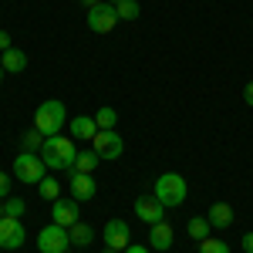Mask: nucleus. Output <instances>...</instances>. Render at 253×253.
Wrapping results in <instances>:
<instances>
[{
	"label": "nucleus",
	"mask_w": 253,
	"mask_h": 253,
	"mask_svg": "<svg viewBox=\"0 0 253 253\" xmlns=\"http://www.w3.org/2000/svg\"><path fill=\"white\" fill-rule=\"evenodd\" d=\"M41 159H44V166L47 169H71L75 166V142L68 135H51V138H44V145H41V152H38Z\"/></svg>",
	"instance_id": "1"
},
{
	"label": "nucleus",
	"mask_w": 253,
	"mask_h": 253,
	"mask_svg": "<svg viewBox=\"0 0 253 253\" xmlns=\"http://www.w3.org/2000/svg\"><path fill=\"white\" fill-rule=\"evenodd\" d=\"M64 122H68V115H64V101H58V98H51V101H41L38 112H34V128H38L44 138L61 135Z\"/></svg>",
	"instance_id": "2"
},
{
	"label": "nucleus",
	"mask_w": 253,
	"mask_h": 253,
	"mask_svg": "<svg viewBox=\"0 0 253 253\" xmlns=\"http://www.w3.org/2000/svg\"><path fill=\"white\" fill-rule=\"evenodd\" d=\"M186 179L179 172H166V175H159L156 182H152V196H156L159 203L166 206V210H175V206H182L186 203Z\"/></svg>",
	"instance_id": "3"
},
{
	"label": "nucleus",
	"mask_w": 253,
	"mask_h": 253,
	"mask_svg": "<svg viewBox=\"0 0 253 253\" xmlns=\"http://www.w3.org/2000/svg\"><path fill=\"white\" fill-rule=\"evenodd\" d=\"M14 175H17L20 182H27V186H38L41 179L47 175V166H44V159L38 152H20L14 159Z\"/></svg>",
	"instance_id": "4"
},
{
	"label": "nucleus",
	"mask_w": 253,
	"mask_h": 253,
	"mask_svg": "<svg viewBox=\"0 0 253 253\" xmlns=\"http://www.w3.org/2000/svg\"><path fill=\"white\" fill-rule=\"evenodd\" d=\"M38 250L41 253H68L71 250V236H68L64 226L51 223V226H44L38 233Z\"/></svg>",
	"instance_id": "5"
},
{
	"label": "nucleus",
	"mask_w": 253,
	"mask_h": 253,
	"mask_svg": "<svg viewBox=\"0 0 253 253\" xmlns=\"http://www.w3.org/2000/svg\"><path fill=\"white\" fill-rule=\"evenodd\" d=\"M91 149H95L101 159L115 162V159H122V152H125V142H122V135H118L115 128H98V135L91 138Z\"/></svg>",
	"instance_id": "6"
},
{
	"label": "nucleus",
	"mask_w": 253,
	"mask_h": 253,
	"mask_svg": "<svg viewBox=\"0 0 253 253\" xmlns=\"http://www.w3.org/2000/svg\"><path fill=\"white\" fill-rule=\"evenodd\" d=\"M51 223H58V226H64V230H71L75 223H81V203L71 196V199H54L51 203Z\"/></svg>",
	"instance_id": "7"
},
{
	"label": "nucleus",
	"mask_w": 253,
	"mask_h": 253,
	"mask_svg": "<svg viewBox=\"0 0 253 253\" xmlns=\"http://www.w3.org/2000/svg\"><path fill=\"white\" fill-rule=\"evenodd\" d=\"M27 240V230L17 216H3L0 219V250H20Z\"/></svg>",
	"instance_id": "8"
},
{
	"label": "nucleus",
	"mask_w": 253,
	"mask_h": 253,
	"mask_svg": "<svg viewBox=\"0 0 253 253\" xmlns=\"http://www.w3.org/2000/svg\"><path fill=\"white\" fill-rule=\"evenodd\" d=\"M128 223L125 219H108L105 223V230H101V240H105V247L108 250H118V253H125L128 247H132V240H128Z\"/></svg>",
	"instance_id": "9"
},
{
	"label": "nucleus",
	"mask_w": 253,
	"mask_h": 253,
	"mask_svg": "<svg viewBox=\"0 0 253 253\" xmlns=\"http://www.w3.org/2000/svg\"><path fill=\"white\" fill-rule=\"evenodd\" d=\"M115 24H118V10L112 7V3H98V7L88 10V27H91L95 34H108V31H115Z\"/></svg>",
	"instance_id": "10"
},
{
	"label": "nucleus",
	"mask_w": 253,
	"mask_h": 253,
	"mask_svg": "<svg viewBox=\"0 0 253 253\" xmlns=\"http://www.w3.org/2000/svg\"><path fill=\"white\" fill-rule=\"evenodd\" d=\"M135 216L142 219V223L156 226V223H162V219H166V206L159 203L156 196H138V199H135Z\"/></svg>",
	"instance_id": "11"
},
{
	"label": "nucleus",
	"mask_w": 253,
	"mask_h": 253,
	"mask_svg": "<svg viewBox=\"0 0 253 253\" xmlns=\"http://www.w3.org/2000/svg\"><path fill=\"white\" fill-rule=\"evenodd\" d=\"M68 189H71V196H75L78 203H88V199L98 193L95 179L88 172H75V169H68Z\"/></svg>",
	"instance_id": "12"
},
{
	"label": "nucleus",
	"mask_w": 253,
	"mask_h": 253,
	"mask_svg": "<svg viewBox=\"0 0 253 253\" xmlns=\"http://www.w3.org/2000/svg\"><path fill=\"white\" fill-rule=\"evenodd\" d=\"M149 247L152 250H172V226L162 219L156 226H149Z\"/></svg>",
	"instance_id": "13"
},
{
	"label": "nucleus",
	"mask_w": 253,
	"mask_h": 253,
	"mask_svg": "<svg viewBox=\"0 0 253 253\" xmlns=\"http://www.w3.org/2000/svg\"><path fill=\"white\" fill-rule=\"evenodd\" d=\"M206 219H210L213 230H226V226L233 223V206H230V203H213L210 213H206Z\"/></svg>",
	"instance_id": "14"
},
{
	"label": "nucleus",
	"mask_w": 253,
	"mask_h": 253,
	"mask_svg": "<svg viewBox=\"0 0 253 253\" xmlns=\"http://www.w3.org/2000/svg\"><path fill=\"white\" fill-rule=\"evenodd\" d=\"M68 128H71V138H91L98 135V125H95V118H88V115H78V118H71L68 122Z\"/></svg>",
	"instance_id": "15"
},
{
	"label": "nucleus",
	"mask_w": 253,
	"mask_h": 253,
	"mask_svg": "<svg viewBox=\"0 0 253 253\" xmlns=\"http://www.w3.org/2000/svg\"><path fill=\"white\" fill-rule=\"evenodd\" d=\"M0 68H3V71H10V75H20V71L27 68V54H24L20 47H7V51H3V58H0Z\"/></svg>",
	"instance_id": "16"
},
{
	"label": "nucleus",
	"mask_w": 253,
	"mask_h": 253,
	"mask_svg": "<svg viewBox=\"0 0 253 253\" xmlns=\"http://www.w3.org/2000/svg\"><path fill=\"white\" fill-rule=\"evenodd\" d=\"M98 162H101V156H98L95 149H88V152H78V156H75V166H71V169H75V172H95L98 169Z\"/></svg>",
	"instance_id": "17"
},
{
	"label": "nucleus",
	"mask_w": 253,
	"mask_h": 253,
	"mask_svg": "<svg viewBox=\"0 0 253 253\" xmlns=\"http://www.w3.org/2000/svg\"><path fill=\"white\" fill-rule=\"evenodd\" d=\"M68 236H71V247H91V240H95V233H91L88 223H75V226L68 230Z\"/></svg>",
	"instance_id": "18"
},
{
	"label": "nucleus",
	"mask_w": 253,
	"mask_h": 253,
	"mask_svg": "<svg viewBox=\"0 0 253 253\" xmlns=\"http://www.w3.org/2000/svg\"><path fill=\"white\" fill-rule=\"evenodd\" d=\"M186 230H189V236H193L196 243H199V240H206V236L213 233V226H210V219H206V216H193V219L186 223Z\"/></svg>",
	"instance_id": "19"
},
{
	"label": "nucleus",
	"mask_w": 253,
	"mask_h": 253,
	"mask_svg": "<svg viewBox=\"0 0 253 253\" xmlns=\"http://www.w3.org/2000/svg\"><path fill=\"white\" fill-rule=\"evenodd\" d=\"M38 193L44 196L47 203H54V199H58V196H61V182H58V179H54V175H44V179H41V182H38Z\"/></svg>",
	"instance_id": "20"
},
{
	"label": "nucleus",
	"mask_w": 253,
	"mask_h": 253,
	"mask_svg": "<svg viewBox=\"0 0 253 253\" xmlns=\"http://www.w3.org/2000/svg\"><path fill=\"white\" fill-rule=\"evenodd\" d=\"M115 122H118V115H115V108H108V105H101V108L95 112L98 128H115Z\"/></svg>",
	"instance_id": "21"
},
{
	"label": "nucleus",
	"mask_w": 253,
	"mask_h": 253,
	"mask_svg": "<svg viewBox=\"0 0 253 253\" xmlns=\"http://www.w3.org/2000/svg\"><path fill=\"white\" fill-rule=\"evenodd\" d=\"M20 145H24V152H41V145H44V135H41L38 128H31V132H24Z\"/></svg>",
	"instance_id": "22"
},
{
	"label": "nucleus",
	"mask_w": 253,
	"mask_h": 253,
	"mask_svg": "<svg viewBox=\"0 0 253 253\" xmlns=\"http://www.w3.org/2000/svg\"><path fill=\"white\" fill-rule=\"evenodd\" d=\"M199 253H233L223 240H216V236H206V240H199Z\"/></svg>",
	"instance_id": "23"
},
{
	"label": "nucleus",
	"mask_w": 253,
	"mask_h": 253,
	"mask_svg": "<svg viewBox=\"0 0 253 253\" xmlns=\"http://www.w3.org/2000/svg\"><path fill=\"white\" fill-rule=\"evenodd\" d=\"M118 10V20H135L138 17V0H122V3H115Z\"/></svg>",
	"instance_id": "24"
},
{
	"label": "nucleus",
	"mask_w": 253,
	"mask_h": 253,
	"mask_svg": "<svg viewBox=\"0 0 253 253\" xmlns=\"http://www.w3.org/2000/svg\"><path fill=\"white\" fill-rule=\"evenodd\" d=\"M24 206H27V203H24V199H20V196H10V199H7V203H3V216H24Z\"/></svg>",
	"instance_id": "25"
},
{
	"label": "nucleus",
	"mask_w": 253,
	"mask_h": 253,
	"mask_svg": "<svg viewBox=\"0 0 253 253\" xmlns=\"http://www.w3.org/2000/svg\"><path fill=\"white\" fill-rule=\"evenodd\" d=\"M10 193V179H7V172H0V199Z\"/></svg>",
	"instance_id": "26"
},
{
	"label": "nucleus",
	"mask_w": 253,
	"mask_h": 253,
	"mask_svg": "<svg viewBox=\"0 0 253 253\" xmlns=\"http://www.w3.org/2000/svg\"><path fill=\"white\" fill-rule=\"evenodd\" d=\"M243 101H247V105H250V108H253V81H250V84H247V88H243Z\"/></svg>",
	"instance_id": "27"
},
{
	"label": "nucleus",
	"mask_w": 253,
	"mask_h": 253,
	"mask_svg": "<svg viewBox=\"0 0 253 253\" xmlns=\"http://www.w3.org/2000/svg\"><path fill=\"white\" fill-rule=\"evenodd\" d=\"M125 253H152V247H142V243H132Z\"/></svg>",
	"instance_id": "28"
},
{
	"label": "nucleus",
	"mask_w": 253,
	"mask_h": 253,
	"mask_svg": "<svg viewBox=\"0 0 253 253\" xmlns=\"http://www.w3.org/2000/svg\"><path fill=\"white\" fill-rule=\"evenodd\" d=\"M7 47H10V34H7V31H0V51H7Z\"/></svg>",
	"instance_id": "29"
},
{
	"label": "nucleus",
	"mask_w": 253,
	"mask_h": 253,
	"mask_svg": "<svg viewBox=\"0 0 253 253\" xmlns=\"http://www.w3.org/2000/svg\"><path fill=\"white\" fill-rule=\"evenodd\" d=\"M243 250H247V253H253V233H247V236H243Z\"/></svg>",
	"instance_id": "30"
},
{
	"label": "nucleus",
	"mask_w": 253,
	"mask_h": 253,
	"mask_svg": "<svg viewBox=\"0 0 253 253\" xmlns=\"http://www.w3.org/2000/svg\"><path fill=\"white\" fill-rule=\"evenodd\" d=\"M81 3H84V7L91 10V7H98V3H101V0H81Z\"/></svg>",
	"instance_id": "31"
},
{
	"label": "nucleus",
	"mask_w": 253,
	"mask_h": 253,
	"mask_svg": "<svg viewBox=\"0 0 253 253\" xmlns=\"http://www.w3.org/2000/svg\"><path fill=\"white\" fill-rule=\"evenodd\" d=\"M101 253H118V250H108V247H105V250H101Z\"/></svg>",
	"instance_id": "32"
},
{
	"label": "nucleus",
	"mask_w": 253,
	"mask_h": 253,
	"mask_svg": "<svg viewBox=\"0 0 253 253\" xmlns=\"http://www.w3.org/2000/svg\"><path fill=\"white\" fill-rule=\"evenodd\" d=\"M108 3H112V7H115V3H122V0H108Z\"/></svg>",
	"instance_id": "33"
},
{
	"label": "nucleus",
	"mask_w": 253,
	"mask_h": 253,
	"mask_svg": "<svg viewBox=\"0 0 253 253\" xmlns=\"http://www.w3.org/2000/svg\"><path fill=\"white\" fill-rule=\"evenodd\" d=\"M0 219H3V203H0Z\"/></svg>",
	"instance_id": "34"
},
{
	"label": "nucleus",
	"mask_w": 253,
	"mask_h": 253,
	"mask_svg": "<svg viewBox=\"0 0 253 253\" xmlns=\"http://www.w3.org/2000/svg\"><path fill=\"white\" fill-rule=\"evenodd\" d=\"M0 81H3V68H0Z\"/></svg>",
	"instance_id": "35"
}]
</instances>
